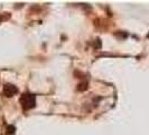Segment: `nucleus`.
Wrapping results in <instances>:
<instances>
[{
    "mask_svg": "<svg viewBox=\"0 0 149 135\" xmlns=\"http://www.w3.org/2000/svg\"><path fill=\"white\" fill-rule=\"evenodd\" d=\"M20 103H22L24 109H31L33 107H35L36 104V97L35 95L29 94V92H25L20 98Z\"/></svg>",
    "mask_w": 149,
    "mask_h": 135,
    "instance_id": "f257e3e1",
    "label": "nucleus"
},
{
    "mask_svg": "<svg viewBox=\"0 0 149 135\" xmlns=\"http://www.w3.org/2000/svg\"><path fill=\"white\" fill-rule=\"evenodd\" d=\"M17 92H18V89L16 88L15 86H13V84H6L5 88H3V94L7 97H11V96L16 95Z\"/></svg>",
    "mask_w": 149,
    "mask_h": 135,
    "instance_id": "f03ea898",
    "label": "nucleus"
}]
</instances>
